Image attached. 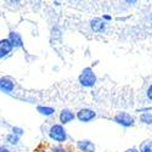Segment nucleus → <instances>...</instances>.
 Here are the masks:
<instances>
[{
  "mask_svg": "<svg viewBox=\"0 0 152 152\" xmlns=\"http://www.w3.org/2000/svg\"><path fill=\"white\" fill-rule=\"evenodd\" d=\"M75 117H77V116H75L71 110H68V108H63V110L61 111V113H60V122H61L62 125H65V124L71 123Z\"/></svg>",
  "mask_w": 152,
  "mask_h": 152,
  "instance_id": "nucleus-6",
  "label": "nucleus"
},
{
  "mask_svg": "<svg viewBox=\"0 0 152 152\" xmlns=\"http://www.w3.org/2000/svg\"><path fill=\"white\" fill-rule=\"evenodd\" d=\"M96 117V112L94 110H90V108H82L78 111L77 113V118L78 121L83 122V123H88L93 121L94 118Z\"/></svg>",
  "mask_w": 152,
  "mask_h": 152,
  "instance_id": "nucleus-4",
  "label": "nucleus"
},
{
  "mask_svg": "<svg viewBox=\"0 0 152 152\" xmlns=\"http://www.w3.org/2000/svg\"><path fill=\"white\" fill-rule=\"evenodd\" d=\"M37 111L40 113L43 116H53L55 113V110L53 107H48V106H38L37 107Z\"/></svg>",
  "mask_w": 152,
  "mask_h": 152,
  "instance_id": "nucleus-11",
  "label": "nucleus"
},
{
  "mask_svg": "<svg viewBox=\"0 0 152 152\" xmlns=\"http://www.w3.org/2000/svg\"><path fill=\"white\" fill-rule=\"evenodd\" d=\"M150 20L152 21V12H151V14H150Z\"/></svg>",
  "mask_w": 152,
  "mask_h": 152,
  "instance_id": "nucleus-23",
  "label": "nucleus"
},
{
  "mask_svg": "<svg viewBox=\"0 0 152 152\" xmlns=\"http://www.w3.org/2000/svg\"><path fill=\"white\" fill-rule=\"evenodd\" d=\"M77 147L83 152H95V145L89 140H80L77 142Z\"/></svg>",
  "mask_w": 152,
  "mask_h": 152,
  "instance_id": "nucleus-10",
  "label": "nucleus"
},
{
  "mask_svg": "<svg viewBox=\"0 0 152 152\" xmlns=\"http://www.w3.org/2000/svg\"><path fill=\"white\" fill-rule=\"evenodd\" d=\"M12 49L14 46L9 39H1L0 40V57L4 58L5 56H7L12 51Z\"/></svg>",
  "mask_w": 152,
  "mask_h": 152,
  "instance_id": "nucleus-7",
  "label": "nucleus"
},
{
  "mask_svg": "<svg viewBox=\"0 0 152 152\" xmlns=\"http://www.w3.org/2000/svg\"><path fill=\"white\" fill-rule=\"evenodd\" d=\"M0 152H11L7 147H5V146H1V148H0Z\"/></svg>",
  "mask_w": 152,
  "mask_h": 152,
  "instance_id": "nucleus-20",
  "label": "nucleus"
},
{
  "mask_svg": "<svg viewBox=\"0 0 152 152\" xmlns=\"http://www.w3.org/2000/svg\"><path fill=\"white\" fill-rule=\"evenodd\" d=\"M140 121H141L144 124H148V125H151V124H152V113H150V112L141 113Z\"/></svg>",
  "mask_w": 152,
  "mask_h": 152,
  "instance_id": "nucleus-13",
  "label": "nucleus"
},
{
  "mask_svg": "<svg viewBox=\"0 0 152 152\" xmlns=\"http://www.w3.org/2000/svg\"><path fill=\"white\" fill-rule=\"evenodd\" d=\"M90 28L96 32V33H102L106 29V23L104 21V18H100V17H94L90 21Z\"/></svg>",
  "mask_w": 152,
  "mask_h": 152,
  "instance_id": "nucleus-5",
  "label": "nucleus"
},
{
  "mask_svg": "<svg viewBox=\"0 0 152 152\" xmlns=\"http://www.w3.org/2000/svg\"><path fill=\"white\" fill-rule=\"evenodd\" d=\"M53 152H67V151L61 146H55V147H53Z\"/></svg>",
  "mask_w": 152,
  "mask_h": 152,
  "instance_id": "nucleus-17",
  "label": "nucleus"
},
{
  "mask_svg": "<svg viewBox=\"0 0 152 152\" xmlns=\"http://www.w3.org/2000/svg\"><path fill=\"white\" fill-rule=\"evenodd\" d=\"M49 136L54 141L57 142H65L67 140V132L62 124H54L49 130Z\"/></svg>",
  "mask_w": 152,
  "mask_h": 152,
  "instance_id": "nucleus-2",
  "label": "nucleus"
},
{
  "mask_svg": "<svg viewBox=\"0 0 152 152\" xmlns=\"http://www.w3.org/2000/svg\"><path fill=\"white\" fill-rule=\"evenodd\" d=\"M39 152H46V151H45V150H42V151H39Z\"/></svg>",
  "mask_w": 152,
  "mask_h": 152,
  "instance_id": "nucleus-24",
  "label": "nucleus"
},
{
  "mask_svg": "<svg viewBox=\"0 0 152 152\" xmlns=\"http://www.w3.org/2000/svg\"><path fill=\"white\" fill-rule=\"evenodd\" d=\"M152 110V107H144V108H139V110H136L137 112H144V113H146V111H151Z\"/></svg>",
  "mask_w": 152,
  "mask_h": 152,
  "instance_id": "nucleus-18",
  "label": "nucleus"
},
{
  "mask_svg": "<svg viewBox=\"0 0 152 152\" xmlns=\"http://www.w3.org/2000/svg\"><path fill=\"white\" fill-rule=\"evenodd\" d=\"M12 133H14L15 135H17V136H20V137H21V136L23 135V133H24V132H23V129H22V128H18V126H14V128H12Z\"/></svg>",
  "mask_w": 152,
  "mask_h": 152,
  "instance_id": "nucleus-15",
  "label": "nucleus"
},
{
  "mask_svg": "<svg viewBox=\"0 0 152 152\" xmlns=\"http://www.w3.org/2000/svg\"><path fill=\"white\" fill-rule=\"evenodd\" d=\"M0 89H1L3 93H12L15 89V84L11 79L6 78V77H3L0 79Z\"/></svg>",
  "mask_w": 152,
  "mask_h": 152,
  "instance_id": "nucleus-8",
  "label": "nucleus"
},
{
  "mask_svg": "<svg viewBox=\"0 0 152 152\" xmlns=\"http://www.w3.org/2000/svg\"><path fill=\"white\" fill-rule=\"evenodd\" d=\"M139 151L140 152H152V140L151 139L144 140L140 144V146H139Z\"/></svg>",
  "mask_w": 152,
  "mask_h": 152,
  "instance_id": "nucleus-12",
  "label": "nucleus"
},
{
  "mask_svg": "<svg viewBox=\"0 0 152 152\" xmlns=\"http://www.w3.org/2000/svg\"><path fill=\"white\" fill-rule=\"evenodd\" d=\"M124 152H140L137 148H135V147H132V148H128V150H125Z\"/></svg>",
  "mask_w": 152,
  "mask_h": 152,
  "instance_id": "nucleus-19",
  "label": "nucleus"
},
{
  "mask_svg": "<svg viewBox=\"0 0 152 152\" xmlns=\"http://www.w3.org/2000/svg\"><path fill=\"white\" fill-rule=\"evenodd\" d=\"M102 18H104L105 21H111V20H112V17H111V16H108V15H104V16H102Z\"/></svg>",
  "mask_w": 152,
  "mask_h": 152,
  "instance_id": "nucleus-21",
  "label": "nucleus"
},
{
  "mask_svg": "<svg viewBox=\"0 0 152 152\" xmlns=\"http://www.w3.org/2000/svg\"><path fill=\"white\" fill-rule=\"evenodd\" d=\"M78 82L84 88H91L96 83V75L91 67H85L78 77Z\"/></svg>",
  "mask_w": 152,
  "mask_h": 152,
  "instance_id": "nucleus-1",
  "label": "nucleus"
},
{
  "mask_svg": "<svg viewBox=\"0 0 152 152\" xmlns=\"http://www.w3.org/2000/svg\"><path fill=\"white\" fill-rule=\"evenodd\" d=\"M115 122L124 128H130L135 124V121H134V117L130 116L128 112H118L117 115L115 116Z\"/></svg>",
  "mask_w": 152,
  "mask_h": 152,
  "instance_id": "nucleus-3",
  "label": "nucleus"
},
{
  "mask_svg": "<svg viewBox=\"0 0 152 152\" xmlns=\"http://www.w3.org/2000/svg\"><path fill=\"white\" fill-rule=\"evenodd\" d=\"M7 39L11 42V44H12V46H14V48H22L23 46L22 37L17 32H10Z\"/></svg>",
  "mask_w": 152,
  "mask_h": 152,
  "instance_id": "nucleus-9",
  "label": "nucleus"
},
{
  "mask_svg": "<svg viewBox=\"0 0 152 152\" xmlns=\"http://www.w3.org/2000/svg\"><path fill=\"white\" fill-rule=\"evenodd\" d=\"M6 141L10 142L11 145H17L18 141H20V136L15 135L14 133H11V134H9V135L6 136Z\"/></svg>",
  "mask_w": 152,
  "mask_h": 152,
  "instance_id": "nucleus-14",
  "label": "nucleus"
},
{
  "mask_svg": "<svg viewBox=\"0 0 152 152\" xmlns=\"http://www.w3.org/2000/svg\"><path fill=\"white\" fill-rule=\"evenodd\" d=\"M146 96H147V99L152 102V84L147 88V91H146Z\"/></svg>",
  "mask_w": 152,
  "mask_h": 152,
  "instance_id": "nucleus-16",
  "label": "nucleus"
},
{
  "mask_svg": "<svg viewBox=\"0 0 152 152\" xmlns=\"http://www.w3.org/2000/svg\"><path fill=\"white\" fill-rule=\"evenodd\" d=\"M126 4H136V1H130V0H128V1H126Z\"/></svg>",
  "mask_w": 152,
  "mask_h": 152,
  "instance_id": "nucleus-22",
  "label": "nucleus"
}]
</instances>
